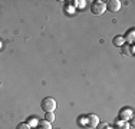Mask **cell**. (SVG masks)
Returning a JSON list of instances; mask_svg holds the SVG:
<instances>
[{"mask_svg": "<svg viewBox=\"0 0 135 129\" xmlns=\"http://www.w3.org/2000/svg\"><path fill=\"white\" fill-rule=\"evenodd\" d=\"M96 128H98V129H107V128H108V125H107V123H102V125H98Z\"/></svg>", "mask_w": 135, "mask_h": 129, "instance_id": "13", "label": "cell"}, {"mask_svg": "<svg viewBox=\"0 0 135 129\" xmlns=\"http://www.w3.org/2000/svg\"><path fill=\"white\" fill-rule=\"evenodd\" d=\"M16 129H32V128L29 126L27 123H25V122H22V123H19L17 126H16Z\"/></svg>", "mask_w": 135, "mask_h": 129, "instance_id": "12", "label": "cell"}, {"mask_svg": "<svg viewBox=\"0 0 135 129\" xmlns=\"http://www.w3.org/2000/svg\"><path fill=\"white\" fill-rule=\"evenodd\" d=\"M114 129H129V125H128V122H125V121H118L117 123H115Z\"/></svg>", "mask_w": 135, "mask_h": 129, "instance_id": "8", "label": "cell"}, {"mask_svg": "<svg viewBox=\"0 0 135 129\" xmlns=\"http://www.w3.org/2000/svg\"><path fill=\"white\" fill-rule=\"evenodd\" d=\"M132 115H134V112L131 108H122L119 111V121L127 122L128 119H132Z\"/></svg>", "mask_w": 135, "mask_h": 129, "instance_id": "5", "label": "cell"}, {"mask_svg": "<svg viewBox=\"0 0 135 129\" xmlns=\"http://www.w3.org/2000/svg\"><path fill=\"white\" fill-rule=\"evenodd\" d=\"M85 125L89 126V128H96L99 125V118L96 115H94V113L86 115L85 116Z\"/></svg>", "mask_w": 135, "mask_h": 129, "instance_id": "3", "label": "cell"}, {"mask_svg": "<svg viewBox=\"0 0 135 129\" xmlns=\"http://www.w3.org/2000/svg\"><path fill=\"white\" fill-rule=\"evenodd\" d=\"M112 43H114L115 46L121 47V46H124V43H125V39H124V36H121V34H118V36H115V37H114V40H112Z\"/></svg>", "mask_w": 135, "mask_h": 129, "instance_id": "7", "label": "cell"}, {"mask_svg": "<svg viewBox=\"0 0 135 129\" xmlns=\"http://www.w3.org/2000/svg\"><path fill=\"white\" fill-rule=\"evenodd\" d=\"M45 121L46 122H53L55 121V115H53V112H45Z\"/></svg>", "mask_w": 135, "mask_h": 129, "instance_id": "10", "label": "cell"}, {"mask_svg": "<svg viewBox=\"0 0 135 129\" xmlns=\"http://www.w3.org/2000/svg\"><path fill=\"white\" fill-rule=\"evenodd\" d=\"M56 106H57L56 101H55L53 98H49V96L45 98L40 103V108L43 109V112H53L55 109H56Z\"/></svg>", "mask_w": 135, "mask_h": 129, "instance_id": "2", "label": "cell"}, {"mask_svg": "<svg viewBox=\"0 0 135 129\" xmlns=\"http://www.w3.org/2000/svg\"><path fill=\"white\" fill-rule=\"evenodd\" d=\"M2 47H3V44H2V42H0V50H2Z\"/></svg>", "mask_w": 135, "mask_h": 129, "instance_id": "14", "label": "cell"}, {"mask_svg": "<svg viewBox=\"0 0 135 129\" xmlns=\"http://www.w3.org/2000/svg\"><path fill=\"white\" fill-rule=\"evenodd\" d=\"M105 6H107V9L109 12L115 13L121 9V2L119 0H108V2H105Z\"/></svg>", "mask_w": 135, "mask_h": 129, "instance_id": "4", "label": "cell"}, {"mask_svg": "<svg viewBox=\"0 0 135 129\" xmlns=\"http://www.w3.org/2000/svg\"><path fill=\"white\" fill-rule=\"evenodd\" d=\"M37 123H39V122L36 121V118H30L29 119V122H27V125L30 128H35V126H37Z\"/></svg>", "mask_w": 135, "mask_h": 129, "instance_id": "11", "label": "cell"}, {"mask_svg": "<svg viewBox=\"0 0 135 129\" xmlns=\"http://www.w3.org/2000/svg\"><path fill=\"white\" fill-rule=\"evenodd\" d=\"M124 39H125V42H128V43H134V40H135V30L134 29L128 30V33L124 36Z\"/></svg>", "mask_w": 135, "mask_h": 129, "instance_id": "6", "label": "cell"}, {"mask_svg": "<svg viewBox=\"0 0 135 129\" xmlns=\"http://www.w3.org/2000/svg\"><path fill=\"white\" fill-rule=\"evenodd\" d=\"M37 126H39V129H52V128H50V123H49V122H46L45 119L37 123Z\"/></svg>", "mask_w": 135, "mask_h": 129, "instance_id": "9", "label": "cell"}, {"mask_svg": "<svg viewBox=\"0 0 135 129\" xmlns=\"http://www.w3.org/2000/svg\"><path fill=\"white\" fill-rule=\"evenodd\" d=\"M107 10V6H105V2H102V0H95V2H92L91 4V12L92 14L95 16H102Z\"/></svg>", "mask_w": 135, "mask_h": 129, "instance_id": "1", "label": "cell"}]
</instances>
